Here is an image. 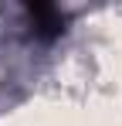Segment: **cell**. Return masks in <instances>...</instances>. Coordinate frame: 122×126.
Returning <instances> with one entry per match:
<instances>
[{
    "label": "cell",
    "mask_w": 122,
    "mask_h": 126,
    "mask_svg": "<svg viewBox=\"0 0 122 126\" xmlns=\"http://www.w3.org/2000/svg\"><path fill=\"white\" fill-rule=\"evenodd\" d=\"M24 10H27V17H31L34 38H41V41H54V38L64 34V27H68L64 10L54 7V3H27Z\"/></svg>",
    "instance_id": "cell-1"
}]
</instances>
